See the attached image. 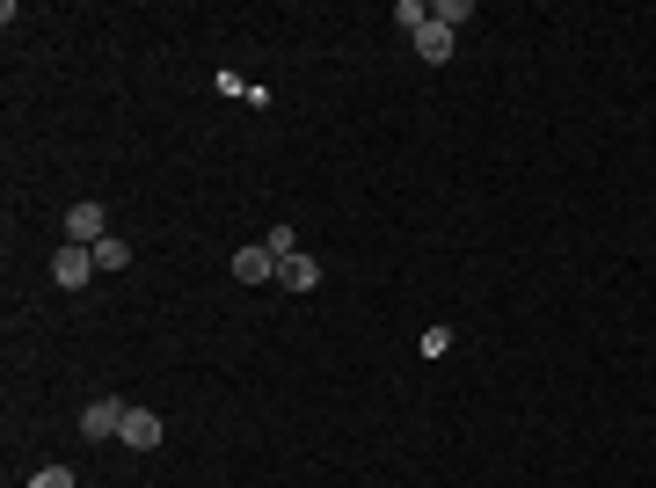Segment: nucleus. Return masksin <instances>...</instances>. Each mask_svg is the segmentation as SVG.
<instances>
[{
	"instance_id": "obj_5",
	"label": "nucleus",
	"mask_w": 656,
	"mask_h": 488,
	"mask_svg": "<svg viewBox=\"0 0 656 488\" xmlns=\"http://www.w3.org/2000/svg\"><path fill=\"white\" fill-rule=\"evenodd\" d=\"M277 285H285V292H299V299H307V292H314V285H321V263H314V255H285V263H277Z\"/></svg>"
},
{
	"instance_id": "obj_8",
	"label": "nucleus",
	"mask_w": 656,
	"mask_h": 488,
	"mask_svg": "<svg viewBox=\"0 0 656 488\" xmlns=\"http://www.w3.org/2000/svg\"><path fill=\"white\" fill-rule=\"evenodd\" d=\"M132 263V248L117 241V234H110V241H96V270H124Z\"/></svg>"
},
{
	"instance_id": "obj_12",
	"label": "nucleus",
	"mask_w": 656,
	"mask_h": 488,
	"mask_svg": "<svg viewBox=\"0 0 656 488\" xmlns=\"http://www.w3.org/2000/svg\"><path fill=\"white\" fill-rule=\"evenodd\" d=\"M29 488H73V474H66V466H45V474H37Z\"/></svg>"
},
{
	"instance_id": "obj_6",
	"label": "nucleus",
	"mask_w": 656,
	"mask_h": 488,
	"mask_svg": "<svg viewBox=\"0 0 656 488\" xmlns=\"http://www.w3.org/2000/svg\"><path fill=\"white\" fill-rule=\"evenodd\" d=\"M124 445H132V452H153V445H161V415L153 409H132L124 415V430H117Z\"/></svg>"
},
{
	"instance_id": "obj_7",
	"label": "nucleus",
	"mask_w": 656,
	"mask_h": 488,
	"mask_svg": "<svg viewBox=\"0 0 656 488\" xmlns=\"http://www.w3.org/2000/svg\"><path fill=\"white\" fill-rule=\"evenodd\" d=\"M234 277H242V285H270V277H277V255H270L263 241L242 248V255H234Z\"/></svg>"
},
{
	"instance_id": "obj_10",
	"label": "nucleus",
	"mask_w": 656,
	"mask_h": 488,
	"mask_svg": "<svg viewBox=\"0 0 656 488\" xmlns=\"http://www.w3.org/2000/svg\"><path fill=\"white\" fill-rule=\"evenodd\" d=\"M431 23H445V29L467 23V0H437V8H431Z\"/></svg>"
},
{
	"instance_id": "obj_9",
	"label": "nucleus",
	"mask_w": 656,
	"mask_h": 488,
	"mask_svg": "<svg viewBox=\"0 0 656 488\" xmlns=\"http://www.w3.org/2000/svg\"><path fill=\"white\" fill-rule=\"evenodd\" d=\"M263 248L277 255V263H285V255H299V234H292V226H270V234H263Z\"/></svg>"
},
{
	"instance_id": "obj_11",
	"label": "nucleus",
	"mask_w": 656,
	"mask_h": 488,
	"mask_svg": "<svg viewBox=\"0 0 656 488\" xmlns=\"http://www.w3.org/2000/svg\"><path fill=\"white\" fill-rule=\"evenodd\" d=\"M453 350V328H423V358H445Z\"/></svg>"
},
{
	"instance_id": "obj_4",
	"label": "nucleus",
	"mask_w": 656,
	"mask_h": 488,
	"mask_svg": "<svg viewBox=\"0 0 656 488\" xmlns=\"http://www.w3.org/2000/svg\"><path fill=\"white\" fill-rule=\"evenodd\" d=\"M124 415H132V401H110V393H102V401H88V415H81V438H117Z\"/></svg>"
},
{
	"instance_id": "obj_2",
	"label": "nucleus",
	"mask_w": 656,
	"mask_h": 488,
	"mask_svg": "<svg viewBox=\"0 0 656 488\" xmlns=\"http://www.w3.org/2000/svg\"><path fill=\"white\" fill-rule=\"evenodd\" d=\"M66 241H73V248H96V241H110V212H102L96 197H81V204L66 212Z\"/></svg>"
},
{
	"instance_id": "obj_1",
	"label": "nucleus",
	"mask_w": 656,
	"mask_h": 488,
	"mask_svg": "<svg viewBox=\"0 0 656 488\" xmlns=\"http://www.w3.org/2000/svg\"><path fill=\"white\" fill-rule=\"evenodd\" d=\"M401 23H409L416 51H423L431 66H445V59H453V29H445V23H431V8H416V0H401Z\"/></svg>"
},
{
	"instance_id": "obj_3",
	"label": "nucleus",
	"mask_w": 656,
	"mask_h": 488,
	"mask_svg": "<svg viewBox=\"0 0 656 488\" xmlns=\"http://www.w3.org/2000/svg\"><path fill=\"white\" fill-rule=\"evenodd\" d=\"M51 277H59V285H66V292H81V285H88V277H96V248H59V255H51Z\"/></svg>"
}]
</instances>
